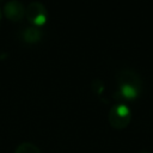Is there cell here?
I'll list each match as a JSON object with an SVG mask.
<instances>
[{"mask_svg":"<svg viewBox=\"0 0 153 153\" xmlns=\"http://www.w3.org/2000/svg\"><path fill=\"white\" fill-rule=\"evenodd\" d=\"M142 91L141 76L133 69L124 68L117 73L115 97L122 100H134Z\"/></svg>","mask_w":153,"mask_h":153,"instance_id":"obj_1","label":"cell"},{"mask_svg":"<svg viewBox=\"0 0 153 153\" xmlns=\"http://www.w3.org/2000/svg\"><path fill=\"white\" fill-rule=\"evenodd\" d=\"M108 120H109L110 126L114 129L122 130V129L127 128L131 120L130 108L124 103H117V104L112 105L109 111Z\"/></svg>","mask_w":153,"mask_h":153,"instance_id":"obj_2","label":"cell"},{"mask_svg":"<svg viewBox=\"0 0 153 153\" xmlns=\"http://www.w3.org/2000/svg\"><path fill=\"white\" fill-rule=\"evenodd\" d=\"M25 17L32 26H42L48 20V11L45 6L38 1L30 2L25 8Z\"/></svg>","mask_w":153,"mask_h":153,"instance_id":"obj_3","label":"cell"},{"mask_svg":"<svg viewBox=\"0 0 153 153\" xmlns=\"http://www.w3.org/2000/svg\"><path fill=\"white\" fill-rule=\"evenodd\" d=\"M4 12L7 19L12 22H19L25 16V7L18 0H10L5 4Z\"/></svg>","mask_w":153,"mask_h":153,"instance_id":"obj_4","label":"cell"},{"mask_svg":"<svg viewBox=\"0 0 153 153\" xmlns=\"http://www.w3.org/2000/svg\"><path fill=\"white\" fill-rule=\"evenodd\" d=\"M42 36H43V33H42L41 29L37 26H32V25L24 27V30L22 31V37L27 43H36V42L41 41Z\"/></svg>","mask_w":153,"mask_h":153,"instance_id":"obj_5","label":"cell"},{"mask_svg":"<svg viewBox=\"0 0 153 153\" xmlns=\"http://www.w3.org/2000/svg\"><path fill=\"white\" fill-rule=\"evenodd\" d=\"M14 153H41V151L31 142H23L16 148Z\"/></svg>","mask_w":153,"mask_h":153,"instance_id":"obj_6","label":"cell"},{"mask_svg":"<svg viewBox=\"0 0 153 153\" xmlns=\"http://www.w3.org/2000/svg\"><path fill=\"white\" fill-rule=\"evenodd\" d=\"M140 153H149V152H140Z\"/></svg>","mask_w":153,"mask_h":153,"instance_id":"obj_7","label":"cell"},{"mask_svg":"<svg viewBox=\"0 0 153 153\" xmlns=\"http://www.w3.org/2000/svg\"><path fill=\"white\" fill-rule=\"evenodd\" d=\"M0 19H1V11H0Z\"/></svg>","mask_w":153,"mask_h":153,"instance_id":"obj_8","label":"cell"}]
</instances>
